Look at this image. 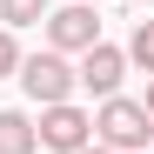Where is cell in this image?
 Masks as SVG:
<instances>
[{
  "mask_svg": "<svg viewBox=\"0 0 154 154\" xmlns=\"http://www.w3.org/2000/svg\"><path fill=\"white\" fill-rule=\"evenodd\" d=\"M134 67H147L154 74V20H134V34H127V47H121Z\"/></svg>",
  "mask_w": 154,
  "mask_h": 154,
  "instance_id": "cell-8",
  "label": "cell"
},
{
  "mask_svg": "<svg viewBox=\"0 0 154 154\" xmlns=\"http://www.w3.org/2000/svg\"><path fill=\"white\" fill-rule=\"evenodd\" d=\"M141 107H147V114H154V74H147V100H141Z\"/></svg>",
  "mask_w": 154,
  "mask_h": 154,
  "instance_id": "cell-10",
  "label": "cell"
},
{
  "mask_svg": "<svg viewBox=\"0 0 154 154\" xmlns=\"http://www.w3.org/2000/svg\"><path fill=\"white\" fill-rule=\"evenodd\" d=\"M147 7H154V0H147Z\"/></svg>",
  "mask_w": 154,
  "mask_h": 154,
  "instance_id": "cell-13",
  "label": "cell"
},
{
  "mask_svg": "<svg viewBox=\"0 0 154 154\" xmlns=\"http://www.w3.org/2000/svg\"><path fill=\"white\" fill-rule=\"evenodd\" d=\"M81 7H100V0H81Z\"/></svg>",
  "mask_w": 154,
  "mask_h": 154,
  "instance_id": "cell-12",
  "label": "cell"
},
{
  "mask_svg": "<svg viewBox=\"0 0 154 154\" xmlns=\"http://www.w3.org/2000/svg\"><path fill=\"white\" fill-rule=\"evenodd\" d=\"M47 20V0H0V27L20 34V27H40Z\"/></svg>",
  "mask_w": 154,
  "mask_h": 154,
  "instance_id": "cell-7",
  "label": "cell"
},
{
  "mask_svg": "<svg viewBox=\"0 0 154 154\" xmlns=\"http://www.w3.org/2000/svg\"><path fill=\"white\" fill-rule=\"evenodd\" d=\"M14 74H20V40L0 27V81H14Z\"/></svg>",
  "mask_w": 154,
  "mask_h": 154,
  "instance_id": "cell-9",
  "label": "cell"
},
{
  "mask_svg": "<svg viewBox=\"0 0 154 154\" xmlns=\"http://www.w3.org/2000/svg\"><path fill=\"white\" fill-rule=\"evenodd\" d=\"M20 87H27V100L34 107H60V100H74V67H67V54H54V47H40V54H20V74H14Z\"/></svg>",
  "mask_w": 154,
  "mask_h": 154,
  "instance_id": "cell-2",
  "label": "cell"
},
{
  "mask_svg": "<svg viewBox=\"0 0 154 154\" xmlns=\"http://www.w3.org/2000/svg\"><path fill=\"white\" fill-rule=\"evenodd\" d=\"M81 154H107V147H94V141H87V147H81Z\"/></svg>",
  "mask_w": 154,
  "mask_h": 154,
  "instance_id": "cell-11",
  "label": "cell"
},
{
  "mask_svg": "<svg viewBox=\"0 0 154 154\" xmlns=\"http://www.w3.org/2000/svg\"><path fill=\"white\" fill-rule=\"evenodd\" d=\"M40 34L54 54H87V47L100 40V7H81V0H67V7H47Z\"/></svg>",
  "mask_w": 154,
  "mask_h": 154,
  "instance_id": "cell-3",
  "label": "cell"
},
{
  "mask_svg": "<svg viewBox=\"0 0 154 154\" xmlns=\"http://www.w3.org/2000/svg\"><path fill=\"white\" fill-rule=\"evenodd\" d=\"M0 154H40V141H34V121L20 114V107H0Z\"/></svg>",
  "mask_w": 154,
  "mask_h": 154,
  "instance_id": "cell-6",
  "label": "cell"
},
{
  "mask_svg": "<svg viewBox=\"0 0 154 154\" xmlns=\"http://www.w3.org/2000/svg\"><path fill=\"white\" fill-rule=\"evenodd\" d=\"M147 141H154V114L141 107V100H127V94H107V100H100L94 147H107V154H147Z\"/></svg>",
  "mask_w": 154,
  "mask_h": 154,
  "instance_id": "cell-1",
  "label": "cell"
},
{
  "mask_svg": "<svg viewBox=\"0 0 154 154\" xmlns=\"http://www.w3.org/2000/svg\"><path fill=\"white\" fill-rule=\"evenodd\" d=\"M34 141H40V147H54V154H81V147L94 141V114H87V107H74V100H60V107H40Z\"/></svg>",
  "mask_w": 154,
  "mask_h": 154,
  "instance_id": "cell-4",
  "label": "cell"
},
{
  "mask_svg": "<svg viewBox=\"0 0 154 154\" xmlns=\"http://www.w3.org/2000/svg\"><path fill=\"white\" fill-rule=\"evenodd\" d=\"M74 81L107 100V94H121V81H127V54H121L114 40H94L87 54H81V67H74Z\"/></svg>",
  "mask_w": 154,
  "mask_h": 154,
  "instance_id": "cell-5",
  "label": "cell"
}]
</instances>
